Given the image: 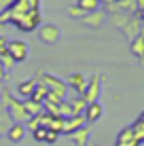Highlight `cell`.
<instances>
[{
	"instance_id": "1",
	"label": "cell",
	"mask_w": 144,
	"mask_h": 146,
	"mask_svg": "<svg viewBox=\"0 0 144 146\" xmlns=\"http://www.w3.org/2000/svg\"><path fill=\"white\" fill-rule=\"evenodd\" d=\"M32 11H40V0H15L7 11L0 13V26L2 23H13L17 21L19 17L32 13Z\"/></svg>"
},
{
	"instance_id": "2",
	"label": "cell",
	"mask_w": 144,
	"mask_h": 146,
	"mask_svg": "<svg viewBox=\"0 0 144 146\" xmlns=\"http://www.w3.org/2000/svg\"><path fill=\"white\" fill-rule=\"evenodd\" d=\"M0 100H2V104H4V110H7L9 119H13L15 123H26V121L30 119L28 112H26V108H23V104L19 102L17 98H13V95L9 93V89L2 87V95H0Z\"/></svg>"
},
{
	"instance_id": "3",
	"label": "cell",
	"mask_w": 144,
	"mask_h": 146,
	"mask_svg": "<svg viewBox=\"0 0 144 146\" xmlns=\"http://www.w3.org/2000/svg\"><path fill=\"white\" fill-rule=\"evenodd\" d=\"M38 80H40V83H42L51 93H55V95H59L62 100H66V93H68L66 80L53 76V74H49V72H40V74H38Z\"/></svg>"
},
{
	"instance_id": "4",
	"label": "cell",
	"mask_w": 144,
	"mask_h": 146,
	"mask_svg": "<svg viewBox=\"0 0 144 146\" xmlns=\"http://www.w3.org/2000/svg\"><path fill=\"white\" fill-rule=\"evenodd\" d=\"M7 51H9V57L13 59V64H21V62L28 59L30 47H28L26 40L15 38V40H9V42H7Z\"/></svg>"
},
{
	"instance_id": "5",
	"label": "cell",
	"mask_w": 144,
	"mask_h": 146,
	"mask_svg": "<svg viewBox=\"0 0 144 146\" xmlns=\"http://www.w3.org/2000/svg\"><path fill=\"white\" fill-rule=\"evenodd\" d=\"M40 23H42L40 11H32V13L23 15V17H19L13 26L17 28V30H21V32H34V30H38V26H40Z\"/></svg>"
},
{
	"instance_id": "6",
	"label": "cell",
	"mask_w": 144,
	"mask_h": 146,
	"mask_svg": "<svg viewBox=\"0 0 144 146\" xmlns=\"http://www.w3.org/2000/svg\"><path fill=\"white\" fill-rule=\"evenodd\" d=\"M104 80H106V76H100V74H96V76H91L87 80V89H85V93H83V100H85L87 104L98 102V98H100V93H102V83Z\"/></svg>"
},
{
	"instance_id": "7",
	"label": "cell",
	"mask_w": 144,
	"mask_h": 146,
	"mask_svg": "<svg viewBox=\"0 0 144 146\" xmlns=\"http://www.w3.org/2000/svg\"><path fill=\"white\" fill-rule=\"evenodd\" d=\"M36 34L40 38V42H44V44H55L59 40V28L55 23H40Z\"/></svg>"
},
{
	"instance_id": "8",
	"label": "cell",
	"mask_w": 144,
	"mask_h": 146,
	"mask_svg": "<svg viewBox=\"0 0 144 146\" xmlns=\"http://www.w3.org/2000/svg\"><path fill=\"white\" fill-rule=\"evenodd\" d=\"M123 34H125L127 38H136L138 34H142V23H140V19H138V15H129L127 17V21L123 23Z\"/></svg>"
},
{
	"instance_id": "9",
	"label": "cell",
	"mask_w": 144,
	"mask_h": 146,
	"mask_svg": "<svg viewBox=\"0 0 144 146\" xmlns=\"http://www.w3.org/2000/svg\"><path fill=\"white\" fill-rule=\"evenodd\" d=\"M66 85H68V89H74L78 95H83L85 89H87V76L81 74V72H74L66 78Z\"/></svg>"
},
{
	"instance_id": "10",
	"label": "cell",
	"mask_w": 144,
	"mask_h": 146,
	"mask_svg": "<svg viewBox=\"0 0 144 146\" xmlns=\"http://www.w3.org/2000/svg\"><path fill=\"white\" fill-rule=\"evenodd\" d=\"M106 17H108V13L106 11H93V13H87L85 17L81 19L83 23H85L87 28H93V30H98L100 26H104V21H106Z\"/></svg>"
},
{
	"instance_id": "11",
	"label": "cell",
	"mask_w": 144,
	"mask_h": 146,
	"mask_svg": "<svg viewBox=\"0 0 144 146\" xmlns=\"http://www.w3.org/2000/svg\"><path fill=\"white\" fill-rule=\"evenodd\" d=\"M85 117L83 114H72V117H68V119H64V125H62V133H68L70 135L72 131H76V129H81V127H85Z\"/></svg>"
},
{
	"instance_id": "12",
	"label": "cell",
	"mask_w": 144,
	"mask_h": 146,
	"mask_svg": "<svg viewBox=\"0 0 144 146\" xmlns=\"http://www.w3.org/2000/svg\"><path fill=\"white\" fill-rule=\"evenodd\" d=\"M142 142L136 138V133H133L131 127H125L123 131H119L117 135V146H140Z\"/></svg>"
},
{
	"instance_id": "13",
	"label": "cell",
	"mask_w": 144,
	"mask_h": 146,
	"mask_svg": "<svg viewBox=\"0 0 144 146\" xmlns=\"http://www.w3.org/2000/svg\"><path fill=\"white\" fill-rule=\"evenodd\" d=\"M102 114H104V106L100 102H93V104H87L83 117H85V121H89V123H96V121L102 119Z\"/></svg>"
},
{
	"instance_id": "14",
	"label": "cell",
	"mask_w": 144,
	"mask_h": 146,
	"mask_svg": "<svg viewBox=\"0 0 144 146\" xmlns=\"http://www.w3.org/2000/svg\"><path fill=\"white\" fill-rule=\"evenodd\" d=\"M36 85H38L36 78H28V80H23V83H19V85H17V98H23V100L32 98Z\"/></svg>"
},
{
	"instance_id": "15",
	"label": "cell",
	"mask_w": 144,
	"mask_h": 146,
	"mask_svg": "<svg viewBox=\"0 0 144 146\" xmlns=\"http://www.w3.org/2000/svg\"><path fill=\"white\" fill-rule=\"evenodd\" d=\"M89 135H91V131H89L87 127H81V129H76V131H72L68 138L76 146H89Z\"/></svg>"
},
{
	"instance_id": "16",
	"label": "cell",
	"mask_w": 144,
	"mask_h": 146,
	"mask_svg": "<svg viewBox=\"0 0 144 146\" xmlns=\"http://www.w3.org/2000/svg\"><path fill=\"white\" fill-rule=\"evenodd\" d=\"M7 135H9L11 142H21L23 135H26V125H23V123H13L11 127H9Z\"/></svg>"
},
{
	"instance_id": "17",
	"label": "cell",
	"mask_w": 144,
	"mask_h": 146,
	"mask_svg": "<svg viewBox=\"0 0 144 146\" xmlns=\"http://www.w3.org/2000/svg\"><path fill=\"white\" fill-rule=\"evenodd\" d=\"M129 51L136 55V57H140V59L144 57V36L142 34H138L136 38L129 40Z\"/></svg>"
},
{
	"instance_id": "18",
	"label": "cell",
	"mask_w": 144,
	"mask_h": 146,
	"mask_svg": "<svg viewBox=\"0 0 144 146\" xmlns=\"http://www.w3.org/2000/svg\"><path fill=\"white\" fill-rule=\"evenodd\" d=\"M23 108H26V112H28V117H38V114H42V104L40 102H34V100H23Z\"/></svg>"
},
{
	"instance_id": "19",
	"label": "cell",
	"mask_w": 144,
	"mask_h": 146,
	"mask_svg": "<svg viewBox=\"0 0 144 146\" xmlns=\"http://www.w3.org/2000/svg\"><path fill=\"white\" fill-rule=\"evenodd\" d=\"M100 0H76V7L85 13H93V11H100Z\"/></svg>"
},
{
	"instance_id": "20",
	"label": "cell",
	"mask_w": 144,
	"mask_h": 146,
	"mask_svg": "<svg viewBox=\"0 0 144 146\" xmlns=\"http://www.w3.org/2000/svg\"><path fill=\"white\" fill-rule=\"evenodd\" d=\"M68 104H70V108H72V114H83V112H85V108H87V102L83 100V95L70 100Z\"/></svg>"
},
{
	"instance_id": "21",
	"label": "cell",
	"mask_w": 144,
	"mask_h": 146,
	"mask_svg": "<svg viewBox=\"0 0 144 146\" xmlns=\"http://www.w3.org/2000/svg\"><path fill=\"white\" fill-rule=\"evenodd\" d=\"M47 93H49V89L44 87L40 80H38V85H36V89H34V93H32V98H30V100H34V102H40V104H42V100L47 98Z\"/></svg>"
},
{
	"instance_id": "22",
	"label": "cell",
	"mask_w": 144,
	"mask_h": 146,
	"mask_svg": "<svg viewBox=\"0 0 144 146\" xmlns=\"http://www.w3.org/2000/svg\"><path fill=\"white\" fill-rule=\"evenodd\" d=\"M47 131H49L47 127H36V129L32 131V138L36 140V142H44V138H47Z\"/></svg>"
},
{
	"instance_id": "23",
	"label": "cell",
	"mask_w": 144,
	"mask_h": 146,
	"mask_svg": "<svg viewBox=\"0 0 144 146\" xmlns=\"http://www.w3.org/2000/svg\"><path fill=\"white\" fill-rule=\"evenodd\" d=\"M68 15H70L72 19H83V17H85L87 13H85V11H81V9H78L76 4H72V7L68 9Z\"/></svg>"
},
{
	"instance_id": "24",
	"label": "cell",
	"mask_w": 144,
	"mask_h": 146,
	"mask_svg": "<svg viewBox=\"0 0 144 146\" xmlns=\"http://www.w3.org/2000/svg\"><path fill=\"white\" fill-rule=\"evenodd\" d=\"M23 125H26V129H32V131H34L36 127H40V123H38V117H30Z\"/></svg>"
},
{
	"instance_id": "25",
	"label": "cell",
	"mask_w": 144,
	"mask_h": 146,
	"mask_svg": "<svg viewBox=\"0 0 144 146\" xmlns=\"http://www.w3.org/2000/svg\"><path fill=\"white\" fill-rule=\"evenodd\" d=\"M57 138H59V133L49 129V131H47V138H44V144H55V142H57Z\"/></svg>"
},
{
	"instance_id": "26",
	"label": "cell",
	"mask_w": 144,
	"mask_h": 146,
	"mask_svg": "<svg viewBox=\"0 0 144 146\" xmlns=\"http://www.w3.org/2000/svg\"><path fill=\"white\" fill-rule=\"evenodd\" d=\"M13 2H15V0H0V13H2V11H7V9L11 7Z\"/></svg>"
},
{
	"instance_id": "27",
	"label": "cell",
	"mask_w": 144,
	"mask_h": 146,
	"mask_svg": "<svg viewBox=\"0 0 144 146\" xmlns=\"http://www.w3.org/2000/svg\"><path fill=\"white\" fill-rule=\"evenodd\" d=\"M7 76H9V70L2 66V62H0V83H2V80L7 78Z\"/></svg>"
},
{
	"instance_id": "28",
	"label": "cell",
	"mask_w": 144,
	"mask_h": 146,
	"mask_svg": "<svg viewBox=\"0 0 144 146\" xmlns=\"http://www.w3.org/2000/svg\"><path fill=\"white\" fill-rule=\"evenodd\" d=\"M7 42H9V40H7V36H4V28L0 26V47H4Z\"/></svg>"
},
{
	"instance_id": "29",
	"label": "cell",
	"mask_w": 144,
	"mask_h": 146,
	"mask_svg": "<svg viewBox=\"0 0 144 146\" xmlns=\"http://www.w3.org/2000/svg\"><path fill=\"white\" fill-rule=\"evenodd\" d=\"M138 19H140V23L144 26V9H140V11H138Z\"/></svg>"
},
{
	"instance_id": "30",
	"label": "cell",
	"mask_w": 144,
	"mask_h": 146,
	"mask_svg": "<svg viewBox=\"0 0 144 146\" xmlns=\"http://www.w3.org/2000/svg\"><path fill=\"white\" fill-rule=\"evenodd\" d=\"M133 2H136V9H138V11L144 9V0H133Z\"/></svg>"
},
{
	"instance_id": "31",
	"label": "cell",
	"mask_w": 144,
	"mask_h": 146,
	"mask_svg": "<svg viewBox=\"0 0 144 146\" xmlns=\"http://www.w3.org/2000/svg\"><path fill=\"white\" fill-rule=\"evenodd\" d=\"M138 121H144V112H142V114H140V119H138Z\"/></svg>"
},
{
	"instance_id": "32",
	"label": "cell",
	"mask_w": 144,
	"mask_h": 146,
	"mask_svg": "<svg viewBox=\"0 0 144 146\" xmlns=\"http://www.w3.org/2000/svg\"><path fill=\"white\" fill-rule=\"evenodd\" d=\"M0 135H2V129H0Z\"/></svg>"
},
{
	"instance_id": "33",
	"label": "cell",
	"mask_w": 144,
	"mask_h": 146,
	"mask_svg": "<svg viewBox=\"0 0 144 146\" xmlns=\"http://www.w3.org/2000/svg\"><path fill=\"white\" fill-rule=\"evenodd\" d=\"M142 62H144V57H142Z\"/></svg>"
},
{
	"instance_id": "34",
	"label": "cell",
	"mask_w": 144,
	"mask_h": 146,
	"mask_svg": "<svg viewBox=\"0 0 144 146\" xmlns=\"http://www.w3.org/2000/svg\"><path fill=\"white\" fill-rule=\"evenodd\" d=\"M142 36H144V32H142Z\"/></svg>"
}]
</instances>
